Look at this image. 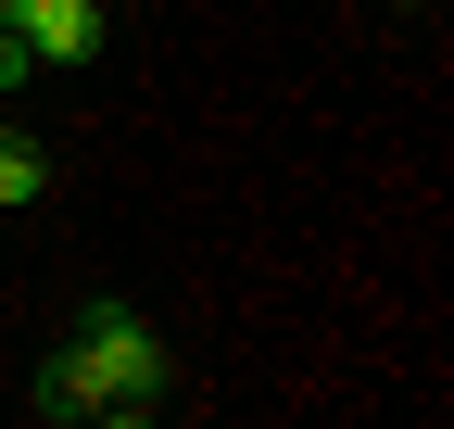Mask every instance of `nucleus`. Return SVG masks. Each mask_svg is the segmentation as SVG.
Instances as JSON below:
<instances>
[{
	"label": "nucleus",
	"instance_id": "nucleus-1",
	"mask_svg": "<svg viewBox=\"0 0 454 429\" xmlns=\"http://www.w3.org/2000/svg\"><path fill=\"white\" fill-rule=\"evenodd\" d=\"M38 417L51 429H139V417H164V341L127 303H76L64 354L38 366Z\"/></svg>",
	"mask_w": 454,
	"mask_h": 429
},
{
	"label": "nucleus",
	"instance_id": "nucleus-2",
	"mask_svg": "<svg viewBox=\"0 0 454 429\" xmlns=\"http://www.w3.org/2000/svg\"><path fill=\"white\" fill-rule=\"evenodd\" d=\"M13 26H26L38 64H89L101 51V0H13Z\"/></svg>",
	"mask_w": 454,
	"mask_h": 429
},
{
	"label": "nucleus",
	"instance_id": "nucleus-3",
	"mask_svg": "<svg viewBox=\"0 0 454 429\" xmlns=\"http://www.w3.org/2000/svg\"><path fill=\"white\" fill-rule=\"evenodd\" d=\"M51 190V152L38 139H0V202H38Z\"/></svg>",
	"mask_w": 454,
	"mask_h": 429
},
{
	"label": "nucleus",
	"instance_id": "nucleus-4",
	"mask_svg": "<svg viewBox=\"0 0 454 429\" xmlns=\"http://www.w3.org/2000/svg\"><path fill=\"white\" fill-rule=\"evenodd\" d=\"M26 64H38V51H26L13 26H0V89H26Z\"/></svg>",
	"mask_w": 454,
	"mask_h": 429
},
{
	"label": "nucleus",
	"instance_id": "nucleus-5",
	"mask_svg": "<svg viewBox=\"0 0 454 429\" xmlns=\"http://www.w3.org/2000/svg\"><path fill=\"white\" fill-rule=\"evenodd\" d=\"M391 13H417V0H391Z\"/></svg>",
	"mask_w": 454,
	"mask_h": 429
}]
</instances>
